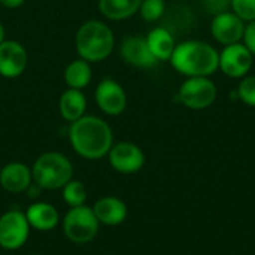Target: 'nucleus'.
<instances>
[{
	"label": "nucleus",
	"instance_id": "f257e3e1",
	"mask_svg": "<svg viewBox=\"0 0 255 255\" xmlns=\"http://www.w3.org/2000/svg\"><path fill=\"white\" fill-rule=\"evenodd\" d=\"M69 142L73 151L87 160H100L106 157L114 145L111 126L96 115H84L70 123Z\"/></svg>",
	"mask_w": 255,
	"mask_h": 255
},
{
	"label": "nucleus",
	"instance_id": "f03ea898",
	"mask_svg": "<svg viewBox=\"0 0 255 255\" xmlns=\"http://www.w3.org/2000/svg\"><path fill=\"white\" fill-rule=\"evenodd\" d=\"M169 61L187 78L212 76L220 67V51L208 42L191 39L178 43Z\"/></svg>",
	"mask_w": 255,
	"mask_h": 255
},
{
	"label": "nucleus",
	"instance_id": "7ed1b4c3",
	"mask_svg": "<svg viewBox=\"0 0 255 255\" xmlns=\"http://www.w3.org/2000/svg\"><path fill=\"white\" fill-rule=\"evenodd\" d=\"M75 46L79 58L88 63H99L106 60L115 46V36L112 28L99 19H88L76 31Z\"/></svg>",
	"mask_w": 255,
	"mask_h": 255
},
{
	"label": "nucleus",
	"instance_id": "20e7f679",
	"mask_svg": "<svg viewBox=\"0 0 255 255\" xmlns=\"http://www.w3.org/2000/svg\"><path fill=\"white\" fill-rule=\"evenodd\" d=\"M33 182L42 190H61L73 179V164L61 152L49 151L39 155L31 167Z\"/></svg>",
	"mask_w": 255,
	"mask_h": 255
},
{
	"label": "nucleus",
	"instance_id": "39448f33",
	"mask_svg": "<svg viewBox=\"0 0 255 255\" xmlns=\"http://www.w3.org/2000/svg\"><path fill=\"white\" fill-rule=\"evenodd\" d=\"M99 226L100 223L97 221L93 208L85 205L70 208L63 218V233L70 242L76 245L93 242L99 233Z\"/></svg>",
	"mask_w": 255,
	"mask_h": 255
},
{
	"label": "nucleus",
	"instance_id": "423d86ee",
	"mask_svg": "<svg viewBox=\"0 0 255 255\" xmlns=\"http://www.w3.org/2000/svg\"><path fill=\"white\" fill-rule=\"evenodd\" d=\"M217 94L218 90L211 76H194L187 78L181 84L176 97L185 108L191 111H203L214 105Z\"/></svg>",
	"mask_w": 255,
	"mask_h": 255
},
{
	"label": "nucleus",
	"instance_id": "0eeeda50",
	"mask_svg": "<svg viewBox=\"0 0 255 255\" xmlns=\"http://www.w3.org/2000/svg\"><path fill=\"white\" fill-rule=\"evenodd\" d=\"M30 224L24 212L12 209L0 217V247L6 251L19 250L30 236Z\"/></svg>",
	"mask_w": 255,
	"mask_h": 255
},
{
	"label": "nucleus",
	"instance_id": "6e6552de",
	"mask_svg": "<svg viewBox=\"0 0 255 255\" xmlns=\"http://www.w3.org/2000/svg\"><path fill=\"white\" fill-rule=\"evenodd\" d=\"M254 64V55L251 51L244 45V42L227 45L220 52V67L226 76L233 79L245 78Z\"/></svg>",
	"mask_w": 255,
	"mask_h": 255
},
{
	"label": "nucleus",
	"instance_id": "1a4fd4ad",
	"mask_svg": "<svg viewBox=\"0 0 255 255\" xmlns=\"http://www.w3.org/2000/svg\"><path fill=\"white\" fill-rule=\"evenodd\" d=\"M108 158L111 167L123 175L136 173L145 164V154L140 146L126 140L114 143L108 154Z\"/></svg>",
	"mask_w": 255,
	"mask_h": 255
},
{
	"label": "nucleus",
	"instance_id": "9d476101",
	"mask_svg": "<svg viewBox=\"0 0 255 255\" xmlns=\"http://www.w3.org/2000/svg\"><path fill=\"white\" fill-rule=\"evenodd\" d=\"M96 103L102 112L109 117L121 115L127 108V94L120 82L112 78H105L96 88Z\"/></svg>",
	"mask_w": 255,
	"mask_h": 255
},
{
	"label": "nucleus",
	"instance_id": "9b49d317",
	"mask_svg": "<svg viewBox=\"0 0 255 255\" xmlns=\"http://www.w3.org/2000/svg\"><path fill=\"white\" fill-rule=\"evenodd\" d=\"M245 25L247 22H244L235 12H221L214 15L211 21V34L223 46L239 43L244 39Z\"/></svg>",
	"mask_w": 255,
	"mask_h": 255
},
{
	"label": "nucleus",
	"instance_id": "f8f14e48",
	"mask_svg": "<svg viewBox=\"0 0 255 255\" xmlns=\"http://www.w3.org/2000/svg\"><path fill=\"white\" fill-rule=\"evenodd\" d=\"M28 63L25 48L16 40H3L0 43V76L13 79L21 76Z\"/></svg>",
	"mask_w": 255,
	"mask_h": 255
},
{
	"label": "nucleus",
	"instance_id": "ddd939ff",
	"mask_svg": "<svg viewBox=\"0 0 255 255\" xmlns=\"http://www.w3.org/2000/svg\"><path fill=\"white\" fill-rule=\"evenodd\" d=\"M120 55L127 64L139 69H151L158 63L149 51L146 39L142 36H127L123 39L120 45Z\"/></svg>",
	"mask_w": 255,
	"mask_h": 255
},
{
	"label": "nucleus",
	"instance_id": "4468645a",
	"mask_svg": "<svg viewBox=\"0 0 255 255\" xmlns=\"http://www.w3.org/2000/svg\"><path fill=\"white\" fill-rule=\"evenodd\" d=\"M33 184L31 169L19 161H10L0 170V185L4 191L12 194L25 193Z\"/></svg>",
	"mask_w": 255,
	"mask_h": 255
},
{
	"label": "nucleus",
	"instance_id": "2eb2a0df",
	"mask_svg": "<svg viewBox=\"0 0 255 255\" xmlns=\"http://www.w3.org/2000/svg\"><path fill=\"white\" fill-rule=\"evenodd\" d=\"M93 212L100 224L109 227L120 226L127 218L126 203L115 196H106L99 199L93 206Z\"/></svg>",
	"mask_w": 255,
	"mask_h": 255
},
{
	"label": "nucleus",
	"instance_id": "dca6fc26",
	"mask_svg": "<svg viewBox=\"0 0 255 255\" xmlns=\"http://www.w3.org/2000/svg\"><path fill=\"white\" fill-rule=\"evenodd\" d=\"M31 229L37 232H51L60 223L58 211L46 202H34L24 212Z\"/></svg>",
	"mask_w": 255,
	"mask_h": 255
},
{
	"label": "nucleus",
	"instance_id": "f3484780",
	"mask_svg": "<svg viewBox=\"0 0 255 255\" xmlns=\"http://www.w3.org/2000/svg\"><path fill=\"white\" fill-rule=\"evenodd\" d=\"M146 43L157 61H169L176 46L172 31L166 27H155L146 34Z\"/></svg>",
	"mask_w": 255,
	"mask_h": 255
},
{
	"label": "nucleus",
	"instance_id": "a211bd4d",
	"mask_svg": "<svg viewBox=\"0 0 255 255\" xmlns=\"http://www.w3.org/2000/svg\"><path fill=\"white\" fill-rule=\"evenodd\" d=\"M58 111L64 121L73 123L85 115L87 111V99L81 90L67 88L58 100Z\"/></svg>",
	"mask_w": 255,
	"mask_h": 255
},
{
	"label": "nucleus",
	"instance_id": "6ab92c4d",
	"mask_svg": "<svg viewBox=\"0 0 255 255\" xmlns=\"http://www.w3.org/2000/svg\"><path fill=\"white\" fill-rule=\"evenodd\" d=\"M142 0H99L100 13L111 21H123L139 12Z\"/></svg>",
	"mask_w": 255,
	"mask_h": 255
},
{
	"label": "nucleus",
	"instance_id": "aec40b11",
	"mask_svg": "<svg viewBox=\"0 0 255 255\" xmlns=\"http://www.w3.org/2000/svg\"><path fill=\"white\" fill-rule=\"evenodd\" d=\"M91 78H93L91 66L88 61H85L82 58L70 61L64 70V82H66L67 88L82 91L85 87L90 85Z\"/></svg>",
	"mask_w": 255,
	"mask_h": 255
},
{
	"label": "nucleus",
	"instance_id": "412c9836",
	"mask_svg": "<svg viewBox=\"0 0 255 255\" xmlns=\"http://www.w3.org/2000/svg\"><path fill=\"white\" fill-rule=\"evenodd\" d=\"M63 199L66 202V205L69 208H78V206H82L85 205V200H87V190H85V185L81 182V181H69L63 188Z\"/></svg>",
	"mask_w": 255,
	"mask_h": 255
},
{
	"label": "nucleus",
	"instance_id": "4be33fe9",
	"mask_svg": "<svg viewBox=\"0 0 255 255\" xmlns=\"http://www.w3.org/2000/svg\"><path fill=\"white\" fill-rule=\"evenodd\" d=\"M233 96L247 106L255 108V75H247L245 78H242L236 91L232 93V97Z\"/></svg>",
	"mask_w": 255,
	"mask_h": 255
},
{
	"label": "nucleus",
	"instance_id": "5701e85b",
	"mask_svg": "<svg viewBox=\"0 0 255 255\" xmlns=\"http://www.w3.org/2000/svg\"><path fill=\"white\" fill-rule=\"evenodd\" d=\"M166 12V1L164 0H142L139 13L142 19L148 22H155L161 19Z\"/></svg>",
	"mask_w": 255,
	"mask_h": 255
},
{
	"label": "nucleus",
	"instance_id": "b1692460",
	"mask_svg": "<svg viewBox=\"0 0 255 255\" xmlns=\"http://www.w3.org/2000/svg\"><path fill=\"white\" fill-rule=\"evenodd\" d=\"M230 10L244 22H251L255 19V0H232Z\"/></svg>",
	"mask_w": 255,
	"mask_h": 255
},
{
	"label": "nucleus",
	"instance_id": "393cba45",
	"mask_svg": "<svg viewBox=\"0 0 255 255\" xmlns=\"http://www.w3.org/2000/svg\"><path fill=\"white\" fill-rule=\"evenodd\" d=\"M205 10L211 15H218L221 12L230 10L232 0H202Z\"/></svg>",
	"mask_w": 255,
	"mask_h": 255
},
{
	"label": "nucleus",
	"instance_id": "a878e982",
	"mask_svg": "<svg viewBox=\"0 0 255 255\" xmlns=\"http://www.w3.org/2000/svg\"><path fill=\"white\" fill-rule=\"evenodd\" d=\"M242 42H244V45L251 51V54L255 57V19L251 21V22H247Z\"/></svg>",
	"mask_w": 255,
	"mask_h": 255
},
{
	"label": "nucleus",
	"instance_id": "bb28decb",
	"mask_svg": "<svg viewBox=\"0 0 255 255\" xmlns=\"http://www.w3.org/2000/svg\"><path fill=\"white\" fill-rule=\"evenodd\" d=\"M25 0H0V4L7 7V9H16L24 4Z\"/></svg>",
	"mask_w": 255,
	"mask_h": 255
},
{
	"label": "nucleus",
	"instance_id": "cd10ccee",
	"mask_svg": "<svg viewBox=\"0 0 255 255\" xmlns=\"http://www.w3.org/2000/svg\"><path fill=\"white\" fill-rule=\"evenodd\" d=\"M40 191H42V188L33 182V184L27 188V191H25V193L28 194V197H30V199H37V197L40 196Z\"/></svg>",
	"mask_w": 255,
	"mask_h": 255
},
{
	"label": "nucleus",
	"instance_id": "c85d7f7f",
	"mask_svg": "<svg viewBox=\"0 0 255 255\" xmlns=\"http://www.w3.org/2000/svg\"><path fill=\"white\" fill-rule=\"evenodd\" d=\"M3 40H6V30H4L3 24L0 22V43H1Z\"/></svg>",
	"mask_w": 255,
	"mask_h": 255
},
{
	"label": "nucleus",
	"instance_id": "c756f323",
	"mask_svg": "<svg viewBox=\"0 0 255 255\" xmlns=\"http://www.w3.org/2000/svg\"><path fill=\"white\" fill-rule=\"evenodd\" d=\"M31 255H40V254H31Z\"/></svg>",
	"mask_w": 255,
	"mask_h": 255
},
{
	"label": "nucleus",
	"instance_id": "7c9ffc66",
	"mask_svg": "<svg viewBox=\"0 0 255 255\" xmlns=\"http://www.w3.org/2000/svg\"><path fill=\"white\" fill-rule=\"evenodd\" d=\"M6 255H9V254H6Z\"/></svg>",
	"mask_w": 255,
	"mask_h": 255
}]
</instances>
